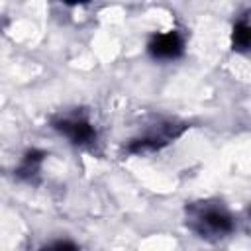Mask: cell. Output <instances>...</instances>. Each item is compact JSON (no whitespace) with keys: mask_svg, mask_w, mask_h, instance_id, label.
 I'll use <instances>...</instances> for the list:
<instances>
[{"mask_svg":"<svg viewBox=\"0 0 251 251\" xmlns=\"http://www.w3.org/2000/svg\"><path fill=\"white\" fill-rule=\"evenodd\" d=\"M198 224L200 233H214V235H226L233 229L231 216L222 208H202L194 216Z\"/></svg>","mask_w":251,"mask_h":251,"instance_id":"obj_1","label":"cell"},{"mask_svg":"<svg viewBox=\"0 0 251 251\" xmlns=\"http://www.w3.org/2000/svg\"><path fill=\"white\" fill-rule=\"evenodd\" d=\"M149 53L157 59H176L182 53V39L176 31L157 33L149 41Z\"/></svg>","mask_w":251,"mask_h":251,"instance_id":"obj_2","label":"cell"},{"mask_svg":"<svg viewBox=\"0 0 251 251\" xmlns=\"http://www.w3.org/2000/svg\"><path fill=\"white\" fill-rule=\"evenodd\" d=\"M55 127L76 145L90 143L96 137L94 127L86 120H61V122H55Z\"/></svg>","mask_w":251,"mask_h":251,"instance_id":"obj_3","label":"cell"},{"mask_svg":"<svg viewBox=\"0 0 251 251\" xmlns=\"http://www.w3.org/2000/svg\"><path fill=\"white\" fill-rule=\"evenodd\" d=\"M231 41H233V49H237V51H247L249 41H251V31H249L247 20H241V22L235 24L233 33H231Z\"/></svg>","mask_w":251,"mask_h":251,"instance_id":"obj_4","label":"cell"},{"mask_svg":"<svg viewBox=\"0 0 251 251\" xmlns=\"http://www.w3.org/2000/svg\"><path fill=\"white\" fill-rule=\"evenodd\" d=\"M39 251H78V247L73 241H53V243L41 247Z\"/></svg>","mask_w":251,"mask_h":251,"instance_id":"obj_5","label":"cell"}]
</instances>
